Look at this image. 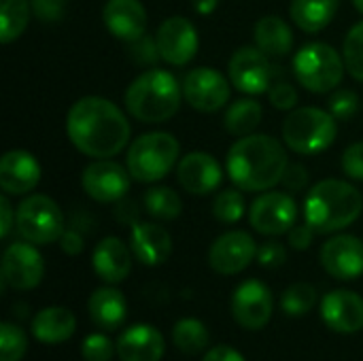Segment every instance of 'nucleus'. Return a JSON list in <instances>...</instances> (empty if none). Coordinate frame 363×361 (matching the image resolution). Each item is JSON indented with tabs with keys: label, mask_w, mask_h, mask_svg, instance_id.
<instances>
[{
	"label": "nucleus",
	"mask_w": 363,
	"mask_h": 361,
	"mask_svg": "<svg viewBox=\"0 0 363 361\" xmlns=\"http://www.w3.org/2000/svg\"><path fill=\"white\" fill-rule=\"evenodd\" d=\"M315 234H317V230H315L313 226H308L306 221L300 223V226H294V228L289 230V245H291L296 251H304V249H308V247L313 245Z\"/></svg>",
	"instance_id": "45"
},
{
	"label": "nucleus",
	"mask_w": 363,
	"mask_h": 361,
	"mask_svg": "<svg viewBox=\"0 0 363 361\" xmlns=\"http://www.w3.org/2000/svg\"><path fill=\"white\" fill-rule=\"evenodd\" d=\"M102 19L106 30L123 43L147 34V11L140 0H106Z\"/></svg>",
	"instance_id": "21"
},
{
	"label": "nucleus",
	"mask_w": 363,
	"mask_h": 361,
	"mask_svg": "<svg viewBox=\"0 0 363 361\" xmlns=\"http://www.w3.org/2000/svg\"><path fill=\"white\" fill-rule=\"evenodd\" d=\"M308 181H311V174H308V170L302 164H289L285 174H283V179H281V185L287 191L296 194V191H302L308 185Z\"/></svg>",
	"instance_id": "44"
},
{
	"label": "nucleus",
	"mask_w": 363,
	"mask_h": 361,
	"mask_svg": "<svg viewBox=\"0 0 363 361\" xmlns=\"http://www.w3.org/2000/svg\"><path fill=\"white\" fill-rule=\"evenodd\" d=\"M132 249L117 236L102 238L91 255L94 272L108 285L125 281L132 272Z\"/></svg>",
	"instance_id": "23"
},
{
	"label": "nucleus",
	"mask_w": 363,
	"mask_h": 361,
	"mask_svg": "<svg viewBox=\"0 0 363 361\" xmlns=\"http://www.w3.org/2000/svg\"><path fill=\"white\" fill-rule=\"evenodd\" d=\"M87 311L98 328L117 330L128 317V302L117 287H98L87 300Z\"/></svg>",
	"instance_id": "26"
},
{
	"label": "nucleus",
	"mask_w": 363,
	"mask_h": 361,
	"mask_svg": "<svg viewBox=\"0 0 363 361\" xmlns=\"http://www.w3.org/2000/svg\"><path fill=\"white\" fill-rule=\"evenodd\" d=\"M177 179L187 194L206 196L219 189L223 181V170H221V164L211 153L191 151L179 162Z\"/></svg>",
	"instance_id": "19"
},
{
	"label": "nucleus",
	"mask_w": 363,
	"mask_h": 361,
	"mask_svg": "<svg viewBox=\"0 0 363 361\" xmlns=\"http://www.w3.org/2000/svg\"><path fill=\"white\" fill-rule=\"evenodd\" d=\"M228 72H230V81L232 85L249 96H259L264 91H268L272 79H274V70L270 64V57L257 47V45H247L234 51V55L230 57L228 64Z\"/></svg>",
	"instance_id": "10"
},
{
	"label": "nucleus",
	"mask_w": 363,
	"mask_h": 361,
	"mask_svg": "<svg viewBox=\"0 0 363 361\" xmlns=\"http://www.w3.org/2000/svg\"><path fill=\"white\" fill-rule=\"evenodd\" d=\"M345 57L328 43H308L294 57V74L313 94L334 91L345 77Z\"/></svg>",
	"instance_id": "7"
},
{
	"label": "nucleus",
	"mask_w": 363,
	"mask_h": 361,
	"mask_svg": "<svg viewBox=\"0 0 363 361\" xmlns=\"http://www.w3.org/2000/svg\"><path fill=\"white\" fill-rule=\"evenodd\" d=\"M342 170L349 179L363 181V143H355L342 153Z\"/></svg>",
	"instance_id": "41"
},
{
	"label": "nucleus",
	"mask_w": 363,
	"mask_h": 361,
	"mask_svg": "<svg viewBox=\"0 0 363 361\" xmlns=\"http://www.w3.org/2000/svg\"><path fill=\"white\" fill-rule=\"evenodd\" d=\"M117 355V347L104 334H89L81 343V357L85 361H111Z\"/></svg>",
	"instance_id": "37"
},
{
	"label": "nucleus",
	"mask_w": 363,
	"mask_h": 361,
	"mask_svg": "<svg viewBox=\"0 0 363 361\" xmlns=\"http://www.w3.org/2000/svg\"><path fill=\"white\" fill-rule=\"evenodd\" d=\"M362 209V194L351 183L325 179L308 189L304 200V221L319 234H332L355 223Z\"/></svg>",
	"instance_id": "3"
},
{
	"label": "nucleus",
	"mask_w": 363,
	"mask_h": 361,
	"mask_svg": "<svg viewBox=\"0 0 363 361\" xmlns=\"http://www.w3.org/2000/svg\"><path fill=\"white\" fill-rule=\"evenodd\" d=\"M130 249L143 266H162L172 253V238L160 223L143 221L132 226Z\"/></svg>",
	"instance_id": "24"
},
{
	"label": "nucleus",
	"mask_w": 363,
	"mask_h": 361,
	"mask_svg": "<svg viewBox=\"0 0 363 361\" xmlns=\"http://www.w3.org/2000/svg\"><path fill=\"white\" fill-rule=\"evenodd\" d=\"M319 296L317 289L311 283H296L291 287H287L281 296V309L285 315L289 317H302L306 313H311L317 304Z\"/></svg>",
	"instance_id": "33"
},
{
	"label": "nucleus",
	"mask_w": 363,
	"mask_h": 361,
	"mask_svg": "<svg viewBox=\"0 0 363 361\" xmlns=\"http://www.w3.org/2000/svg\"><path fill=\"white\" fill-rule=\"evenodd\" d=\"M115 219L121 226H136L138 223V206L134 200L121 198L119 202H115Z\"/></svg>",
	"instance_id": "46"
},
{
	"label": "nucleus",
	"mask_w": 363,
	"mask_h": 361,
	"mask_svg": "<svg viewBox=\"0 0 363 361\" xmlns=\"http://www.w3.org/2000/svg\"><path fill=\"white\" fill-rule=\"evenodd\" d=\"M359 111V96L353 89H336L330 98V113L338 121H349Z\"/></svg>",
	"instance_id": "39"
},
{
	"label": "nucleus",
	"mask_w": 363,
	"mask_h": 361,
	"mask_svg": "<svg viewBox=\"0 0 363 361\" xmlns=\"http://www.w3.org/2000/svg\"><path fill=\"white\" fill-rule=\"evenodd\" d=\"M30 4H32L34 15H36L40 21L53 23V21H60V19H62L66 0H30Z\"/></svg>",
	"instance_id": "43"
},
{
	"label": "nucleus",
	"mask_w": 363,
	"mask_h": 361,
	"mask_svg": "<svg viewBox=\"0 0 363 361\" xmlns=\"http://www.w3.org/2000/svg\"><path fill=\"white\" fill-rule=\"evenodd\" d=\"M257 257V245L245 230H232L215 238L208 249V264L217 274L232 277L249 268Z\"/></svg>",
	"instance_id": "15"
},
{
	"label": "nucleus",
	"mask_w": 363,
	"mask_h": 361,
	"mask_svg": "<svg viewBox=\"0 0 363 361\" xmlns=\"http://www.w3.org/2000/svg\"><path fill=\"white\" fill-rule=\"evenodd\" d=\"M202 361H247L242 353H238L234 347L230 345H219V347H213L204 353V360Z\"/></svg>",
	"instance_id": "49"
},
{
	"label": "nucleus",
	"mask_w": 363,
	"mask_h": 361,
	"mask_svg": "<svg viewBox=\"0 0 363 361\" xmlns=\"http://www.w3.org/2000/svg\"><path fill=\"white\" fill-rule=\"evenodd\" d=\"M338 134V119L323 109H294L283 123L285 145L300 155H317L330 149Z\"/></svg>",
	"instance_id": "5"
},
{
	"label": "nucleus",
	"mask_w": 363,
	"mask_h": 361,
	"mask_svg": "<svg viewBox=\"0 0 363 361\" xmlns=\"http://www.w3.org/2000/svg\"><path fill=\"white\" fill-rule=\"evenodd\" d=\"M353 4H355V9L363 15V0H353Z\"/></svg>",
	"instance_id": "51"
},
{
	"label": "nucleus",
	"mask_w": 363,
	"mask_h": 361,
	"mask_svg": "<svg viewBox=\"0 0 363 361\" xmlns=\"http://www.w3.org/2000/svg\"><path fill=\"white\" fill-rule=\"evenodd\" d=\"M191 4H194L196 13H200V15H208V13H213V11L217 9L219 0H191Z\"/></svg>",
	"instance_id": "50"
},
{
	"label": "nucleus",
	"mask_w": 363,
	"mask_h": 361,
	"mask_svg": "<svg viewBox=\"0 0 363 361\" xmlns=\"http://www.w3.org/2000/svg\"><path fill=\"white\" fill-rule=\"evenodd\" d=\"M115 347L119 361H160L166 351V340L157 328L136 323L117 338Z\"/></svg>",
	"instance_id": "22"
},
{
	"label": "nucleus",
	"mask_w": 363,
	"mask_h": 361,
	"mask_svg": "<svg viewBox=\"0 0 363 361\" xmlns=\"http://www.w3.org/2000/svg\"><path fill=\"white\" fill-rule=\"evenodd\" d=\"M77 330V317L64 306H49L34 315L32 334L43 345H60L72 338Z\"/></svg>",
	"instance_id": "25"
},
{
	"label": "nucleus",
	"mask_w": 363,
	"mask_h": 361,
	"mask_svg": "<svg viewBox=\"0 0 363 361\" xmlns=\"http://www.w3.org/2000/svg\"><path fill=\"white\" fill-rule=\"evenodd\" d=\"M208 330L202 321L185 317L181 321H177L174 330H172V343L174 347L185 353V355H198L208 347Z\"/></svg>",
	"instance_id": "31"
},
{
	"label": "nucleus",
	"mask_w": 363,
	"mask_h": 361,
	"mask_svg": "<svg viewBox=\"0 0 363 361\" xmlns=\"http://www.w3.org/2000/svg\"><path fill=\"white\" fill-rule=\"evenodd\" d=\"M28 351V336L15 323L0 326V361H21Z\"/></svg>",
	"instance_id": "36"
},
{
	"label": "nucleus",
	"mask_w": 363,
	"mask_h": 361,
	"mask_svg": "<svg viewBox=\"0 0 363 361\" xmlns=\"http://www.w3.org/2000/svg\"><path fill=\"white\" fill-rule=\"evenodd\" d=\"M45 277V262L32 243H13L2 255V287L15 291H30L40 285Z\"/></svg>",
	"instance_id": "12"
},
{
	"label": "nucleus",
	"mask_w": 363,
	"mask_h": 361,
	"mask_svg": "<svg viewBox=\"0 0 363 361\" xmlns=\"http://www.w3.org/2000/svg\"><path fill=\"white\" fill-rule=\"evenodd\" d=\"M262 117H264L262 104L257 100L245 98V100H236L230 104L223 117V126L232 136L242 138L257 130V126L262 123Z\"/></svg>",
	"instance_id": "29"
},
{
	"label": "nucleus",
	"mask_w": 363,
	"mask_h": 361,
	"mask_svg": "<svg viewBox=\"0 0 363 361\" xmlns=\"http://www.w3.org/2000/svg\"><path fill=\"white\" fill-rule=\"evenodd\" d=\"M342 57L349 74L357 81H363V21L349 30L342 45Z\"/></svg>",
	"instance_id": "34"
},
{
	"label": "nucleus",
	"mask_w": 363,
	"mask_h": 361,
	"mask_svg": "<svg viewBox=\"0 0 363 361\" xmlns=\"http://www.w3.org/2000/svg\"><path fill=\"white\" fill-rule=\"evenodd\" d=\"M145 211L157 221H172L183 213V200L170 187H151L145 194Z\"/></svg>",
	"instance_id": "32"
},
{
	"label": "nucleus",
	"mask_w": 363,
	"mask_h": 361,
	"mask_svg": "<svg viewBox=\"0 0 363 361\" xmlns=\"http://www.w3.org/2000/svg\"><path fill=\"white\" fill-rule=\"evenodd\" d=\"M15 228L32 245H49L64 234V213L57 202L45 194H34L17 206Z\"/></svg>",
	"instance_id": "8"
},
{
	"label": "nucleus",
	"mask_w": 363,
	"mask_h": 361,
	"mask_svg": "<svg viewBox=\"0 0 363 361\" xmlns=\"http://www.w3.org/2000/svg\"><path fill=\"white\" fill-rule=\"evenodd\" d=\"M270 104L279 111H291L298 104V91L289 83H277L270 89Z\"/></svg>",
	"instance_id": "42"
},
{
	"label": "nucleus",
	"mask_w": 363,
	"mask_h": 361,
	"mask_svg": "<svg viewBox=\"0 0 363 361\" xmlns=\"http://www.w3.org/2000/svg\"><path fill=\"white\" fill-rule=\"evenodd\" d=\"M181 153L179 140L168 132H149L138 136L125 155V168L138 183L162 181L177 164Z\"/></svg>",
	"instance_id": "6"
},
{
	"label": "nucleus",
	"mask_w": 363,
	"mask_h": 361,
	"mask_svg": "<svg viewBox=\"0 0 363 361\" xmlns=\"http://www.w3.org/2000/svg\"><path fill=\"white\" fill-rule=\"evenodd\" d=\"M338 4L340 0H291L289 15L300 30L315 34L332 23Z\"/></svg>",
	"instance_id": "28"
},
{
	"label": "nucleus",
	"mask_w": 363,
	"mask_h": 361,
	"mask_svg": "<svg viewBox=\"0 0 363 361\" xmlns=\"http://www.w3.org/2000/svg\"><path fill=\"white\" fill-rule=\"evenodd\" d=\"M183 100V85L162 68L140 72L125 89L128 113L143 123H164L177 115Z\"/></svg>",
	"instance_id": "4"
},
{
	"label": "nucleus",
	"mask_w": 363,
	"mask_h": 361,
	"mask_svg": "<svg viewBox=\"0 0 363 361\" xmlns=\"http://www.w3.org/2000/svg\"><path fill=\"white\" fill-rule=\"evenodd\" d=\"M32 13L30 0H0V43L17 40L28 28Z\"/></svg>",
	"instance_id": "30"
},
{
	"label": "nucleus",
	"mask_w": 363,
	"mask_h": 361,
	"mask_svg": "<svg viewBox=\"0 0 363 361\" xmlns=\"http://www.w3.org/2000/svg\"><path fill=\"white\" fill-rule=\"evenodd\" d=\"M253 38H255V45L268 57H274V60L289 55L291 47H294V32H291L289 23L285 19H281L279 15L262 17L255 23Z\"/></svg>",
	"instance_id": "27"
},
{
	"label": "nucleus",
	"mask_w": 363,
	"mask_h": 361,
	"mask_svg": "<svg viewBox=\"0 0 363 361\" xmlns=\"http://www.w3.org/2000/svg\"><path fill=\"white\" fill-rule=\"evenodd\" d=\"M274 311V298L266 283L249 279L240 283L232 294V317L245 330H262L270 323Z\"/></svg>",
	"instance_id": "13"
},
{
	"label": "nucleus",
	"mask_w": 363,
	"mask_h": 361,
	"mask_svg": "<svg viewBox=\"0 0 363 361\" xmlns=\"http://www.w3.org/2000/svg\"><path fill=\"white\" fill-rule=\"evenodd\" d=\"M66 132L83 155L108 160L125 149L132 128L115 102L102 96H83L66 115Z\"/></svg>",
	"instance_id": "1"
},
{
	"label": "nucleus",
	"mask_w": 363,
	"mask_h": 361,
	"mask_svg": "<svg viewBox=\"0 0 363 361\" xmlns=\"http://www.w3.org/2000/svg\"><path fill=\"white\" fill-rule=\"evenodd\" d=\"M128 45V53L132 57V62L140 64V66H153L157 60H162L160 55V47H157V38L151 34H143L140 38L125 43Z\"/></svg>",
	"instance_id": "38"
},
{
	"label": "nucleus",
	"mask_w": 363,
	"mask_h": 361,
	"mask_svg": "<svg viewBox=\"0 0 363 361\" xmlns=\"http://www.w3.org/2000/svg\"><path fill=\"white\" fill-rule=\"evenodd\" d=\"M132 183V174L121 164L108 160H96L85 166L81 174L83 191L96 202H119L128 196Z\"/></svg>",
	"instance_id": "14"
},
{
	"label": "nucleus",
	"mask_w": 363,
	"mask_h": 361,
	"mask_svg": "<svg viewBox=\"0 0 363 361\" xmlns=\"http://www.w3.org/2000/svg\"><path fill=\"white\" fill-rule=\"evenodd\" d=\"M323 270L340 281H353L363 274V243L357 236H332L319 253Z\"/></svg>",
	"instance_id": "17"
},
{
	"label": "nucleus",
	"mask_w": 363,
	"mask_h": 361,
	"mask_svg": "<svg viewBox=\"0 0 363 361\" xmlns=\"http://www.w3.org/2000/svg\"><path fill=\"white\" fill-rule=\"evenodd\" d=\"M228 81L219 70L211 66H200L187 72L183 79V96L187 104L200 113H217L221 111L232 94Z\"/></svg>",
	"instance_id": "11"
},
{
	"label": "nucleus",
	"mask_w": 363,
	"mask_h": 361,
	"mask_svg": "<svg viewBox=\"0 0 363 361\" xmlns=\"http://www.w3.org/2000/svg\"><path fill=\"white\" fill-rule=\"evenodd\" d=\"M40 181L38 160L23 149H11L0 160V187L6 196L30 194Z\"/></svg>",
	"instance_id": "20"
},
{
	"label": "nucleus",
	"mask_w": 363,
	"mask_h": 361,
	"mask_svg": "<svg viewBox=\"0 0 363 361\" xmlns=\"http://www.w3.org/2000/svg\"><path fill=\"white\" fill-rule=\"evenodd\" d=\"M155 38H157L162 60L172 66L189 64L196 57L198 47H200L196 26L181 15L164 19L162 26L157 28Z\"/></svg>",
	"instance_id": "16"
},
{
	"label": "nucleus",
	"mask_w": 363,
	"mask_h": 361,
	"mask_svg": "<svg viewBox=\"0 0 363 361\" xmlns=\"http://www.w3.org/2000/svg\"><path fill=\"white\" fill-rule=\"evenodd\" d=\"M298 206L289 191H262L249 209V223L264 236L289 234L296 226Z\"/></svg>",
	"instance_id": "9"
},
{
	"label": "nucleus",
	"mask_w": 363,
	"mask_h": 361,
	"mask_svg": "<svg viewBox=\"0 0 363 361\" xmlns=\"http://www.w3.org/2000/svg\"><path fill=\"white\" fill-rule=\"evenodd\" d=\"M257 262L264 268H279L287 262V251L281 243L268 240L262 247H257Z\"/></svg>",
	"instance_id": "40"
},
{
	"label": "nucleus",
	"mask_w": 363,
	"mask_h": 361,
	"mask_svg": "<svg viewBox=\"0 0 363 361\" xmlns=\"http://www.w3.org/2000/svg\"><path fill=\"white\" fill-rule=\"evenodd\" d=\"M321 319L336 334H357L363 330V298L349 289H334L321 300Z\"/></svg>",
	"instance_id": "18"
},
{
	"label": "nucleus",
	"mask_w": 363,
	"mask_h": 361,
	"mask_svg": "<svg viewBox=\"0 0 363 361\" xmlns=\"http://www.w3.org/2000/svg\"><path fill=\"white\" fill-rule=\"evenodd\" d=\"M289 166L285 147L268 134L238 138L225 157L232 183L242 191H268L281 183Z\"/></svg>",
	"instance_id": "2"
},
{
	"label": "nucleus",
	"mask_w": 363,
	"mask_h": 361,
	"mask_svg": "<svg viewBox=\"0 0 363 361\" xmlns=\"http://www.w3.org/2000/svg\"><path fill=\"white\" fill-rule=\"evenodd\" d=\"M60 247L66 255H79L85 247V240L77 230H64V234L60 236Z\"/></svg>",
	"instance_id": "48"
},
{
	"label": "nucleus",
	"mask_w": 363,
	"mask_h": 361,
	"mask_svg": "<svg viewBox=\"0 0 363 361\" xmlns=\"http://www.w3.org/2000/svg\"><path fill=\"white\" fill-rule=\"evenodd\" d=\"M245 215V198L238 189H223L213 202V217L221 223H236Z\"/></svg>",
	"instance_id": "35"
},
{
	"label": "nucleus",
	"mask_w": 363,
	"mask_h": 361,
	"mask_svg": "<svg viewBox=\"0 0 363 361\" xmlns=\"http://www.w3.org/2000/svg\"><path fill=\"white\" fill-rule=\"evenodd\" d=\"M17 221V211H13L11 202L6 196L0 198V238H9L11 230L15 228Z\"/></svg>",
	"instance_id": "47"
}]
</instances>
